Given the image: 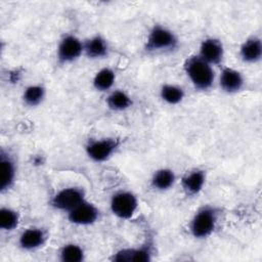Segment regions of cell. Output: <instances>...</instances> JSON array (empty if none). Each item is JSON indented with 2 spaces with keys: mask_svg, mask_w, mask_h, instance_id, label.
Instances as JSON below:
<instances>
[{
  "mask_svg": "<svg viewBox=\"0 0 262 262\" xmlns=\"http://www.w3.org/2000/svg\"><path fill=\"white\" fill-rule=\"evenodd\" d=\"M196 54L212 67L222 66L225 55L224 45L217 37H207L202 40Z\"/></svg>",
  "mask_w": 262,
  "mask_h": 262,
  "instance_id": "10",
  "label": "cell"
},
{
  "mask_svg": "<svg viewBox=\"0 0 262 262\" xmlns=\"http://www.w3.org/2000/svg\"><path fill=\"white\" fill-rule=\"evenodd\" d=\"M238 55L243 62L256 64L262 58V41L259 36L252 35L246 38L239 46Z\"/></svg>",
  "mask_w": 262,
  "mask_h": 262,
  "instance_id": "16",
  "label": "cell"
},
{
  "mask_svg": "<svg viewBox=\"0 0 262 262\" xmlns=\"http://www.w3.org/2000/svg\"><path fill=\"white\" fill-rule=\"evenodd\" d=\"M0 191L4 193L11 189L16 179V163L10 152L4 148L0 151Z\"/></svg>",
  "mask_w": 262,
  "mask_h": 262,
  "instance_id": "12",
  "label": "cell"
},
{
  "mask_svg": "<svg viewBox=\"0 0 262 262\" xmlns=\"http://www.w3.org/2000/svg\"><path fill=\"white\" fill-rule=\"evenodd\" d=\"M84 55V42L75 34H64L56 47V62L68 66Z\"/></svg>",
  "mask_w": 262,
  "mask_h": 262,
  "instance_id": "6",
  "label": "cell"
},
{
  "mask_svg": "<svg viewBox=\"0 0 262 262\" xmlns=\"http://www.w3.org/2000/svg\"><path fill=\"white\" fill-rule=\"evenodd\" d=\"M151 241H145L137 247L123 248L111 257L115 262H149L155 255V247Z\"/></svg>",
  "mask_w": 262,
  "mask_h": 262,
  "instance_id": "8",
  "label": "cell"
},
{
  "mask_svg": "<svg viewBox=\"0 0 262 262\" xmlns=\"http://www.w3.org/2000/svg\"><path fill=\"white\" fill-rule=\"evenodd\" d=\"M221 211L211 204H206L198 208L188 223L190 235L195 239H206L210 237L217 228Z\"/></svg>",
  "mask_w": 262,
  "mask_h": 262,
  "instance_id": "2",
  "label": "cell"
},
{
  "mask_svg": "<svg viewBox=\"0 0 262 262\" xmlns=\"http://www.w3.org/2000/svg\"><path fill=\"white\" fill-rule=\"evenodd\" d=\"M218 84L224 93L235 94L245 88L246 79L237 69L222 64L218 75Z\"/></svg>",
  "mask_w": 262,
  "mask_h": 262,
  "instance_id": "11",
  "label": "cell"
},
{
  "mask_svg": "<svg viewBox=\"0 0 262 262\" xmlns=\"http://www.w3.org/2000/svg\"><path fill=\"white\" fill-rule=\"evenodd\" d=\"M47 239L48 234L45 229L32 226L21 231L17 239V245L23 251L32 252L44 247Z\"/></svg>",
  "mask_w": 262,
  "mask_h": 262,
  "instance_id": "13",
  "label": "cell"
},
{
  "mask_svg": "<svg viewBox=\"0 0 262 262\" xmlns=\"http://www.w3.org/2000/svg\"><path fill=\"white\" fill-rule=\"evenodd\" d=\"M177 34L165 25L155 24L148 31L143 49L147 53H170L179 47Z\"/></svg>",
  "mask_w": 262,
  "mask_h": 262,
  "instance_id": "3",
  "label": "cell"
},
{
  "mask_svg": "<svg viewBox=\"0 0 262 262\" xmlns=\"http://www.w3.org/2000/svg\"><path fill=\"white\" fill-rule=\"evenodd\" d=\"M105 104L108 110L120 113L129 110L133 105V99L125 90L113 89L105 98Z\"/></svg>",
  "mask_w": 262,
  "mask_h": 262,
  "instance_id": "18",
  "label": "cell"
},
{
  "mask_svg": "<svg viewBox=\"0 0 262 262\" xmlns=\"http://www.w3.org/2000/svg\"><path fill=\"white\" fill-rule=\"evenodd\" d=\"M207 181V172L201 168H193L186 171L181 179L180 185L187 196L198 195L205 187Z\"/></svg>",
  "mask_w": 262,
  "mask_h": 262,
  "instance_id": "14",
  "label": "cell"
},
{
  "mask_svg": "<svg viewBox=\"0 0 262 262\" xmlns=\"http://www.w3.org/2000/svg\"><path fill=\"white\" fill-rule=\"evenodd\" d=\"M139 207L138 198L128 189H120L114 192L110 200L112 214L121 220H130L136 214Z\"/></svg>",
  "mask_w": 262,
  "mask_h": 262,
  "instance_id": "5",
  "label": "cell"
},
{
  "mask_svg": "<svg viewBox=\"0 0 262 262\" xmlns=\"http://www.w3.org/2000/svg\"><path fill=\"white\" fill-rule=\"evenodd\" d=\"M117 79L116 72L111 67H103L99 69L92 79V86L98 92H110L113 90Z\"/></svg>",
  "mask_w": 262,
  "mask_h": 262,
  "instance_id": "19",
  "label": "cell"
},
{
  "mask_svg": "<svg viewBox=\"0 0 262 262\" xmlns=\"http://www.w3.org/2000/svg\"><path fill=\"white\" fill-rule=\"evenodd\" d=\"M183 72L193 88L198 91H209L216 80L214 68L198 54L187 56L182 64Z\"/></svg>",
  "mask_w": 262,
  "mask_h": 262,
  "instance_id": "1",
  "label": "cell"
},
{
  "mask_svg": "<svg viewBox=\"0 0 262 262\" xmlns=\"http://www.w3.org/2000/svg\"><path fill=\"white\" fill-rule=\"evenodd\" d=\"M86 200V191L81 186H67L56 191L50 199L49 205L56 211L68 213Z\"/></svg>",
  "mask_w": 262,
  "mask_h": 262,
  "instance_id": "7",
  "label": "cell"
},
{
  "mask_svg": "<svg viewBox=\"0 0 262 262\" xmlns=\"http://www.w3.org/2000/svg\"><path fill=\"white\" fill-rule=\"evenodd\" d=\"M70 223L78 226H90L95 224L100 218V211L95 204L87 199L67 213Z\"/></svg>",
  "mask_w": 262,
  "mask_h": 262,
  "instance_id": "9",
  "label": "cell"
},
{
  "mask_svg": "<svg viewBox=\"0 0 262 262\" xmlns=\"http://www.w3.org/2000/svg\"><path fill=\"white\" fill-rule=\"evenodd\" d=\"M176 179V174L171 168L163 167L157 169L152 173L149 180V184L154 190L164 192L171 189L174 186Z\"/></svg>",
  "mask_w": 262,
  "mask_h": 262,
  "instance_id": "17",
  "label": "cell"
},
{
  "mask_svg": "<svg viewBox=\"0 0 262 262\" xmlns=\"http://www.w3.org/2000/svg\"><path fill=\"white\" fill-rule=\"evenodd\" d=\"M84 55L92 60L106 58L111 52L108 41L100 34L92 35L84 41Z\"/></svg>",
  "mask_w": 262,
  "mask_h": 262,
  "instance_id": "15",
  "label": "cell"
},
{
  "mask_svg": "<svg viewBox=\"0 0 262 262\" xmlns=\"http://www.w3.org/2000/svg\"><path fill=\"white\" fill-rule=\"evenodd\" d=\"M59 260L62 262H82L86 258L85 250L76 243L64 244L59 250Z\"/></svg>",
  "mask_w": 262,
  "mask_h": 262,
  "instance_id": "22",
  "label": "cell"
},
{
  "mask_svg": "<svg viewBox=\"0 0 262 262\" xmlns=\"http://www.w3.org/2000/svg\"><path fill=\"white\" fill-rule=\"evenodd\" d=\"M159 95L166 104L177 105L185 98V90L178 84L164 83L160 87Z\"/></svg>",
  "mask_w": 262,
  "mask_h": 262,
  "instance_id": "20",
  "label": "cell"
},
{
  "mask_svg": "<svg viewBox=\"0 0 262 262\" xmlns=\"http://www.w3.org/2000/svg\"><path fill=\"white\" fill-rule=\"evenodd\" d=\"M46 88L41 83L27 86L21 93V100L29 107H37L43 103L46 98Z\"/></svg>",
  "mask_w": 262,
  "mask_h": 262,
  "instance_id": "21",
  "label": "cell"
},
{
  "mask_svg": "<svg viewBox=\"0 0 262 262\" xmlns=\"http://www.w3.org/2000/svg\"><path fill=\"white\" fill-rule=\"evenodd\" d=\"M121 140L118 137L91 138L85 144V154L94 163L100 164L108 161L119 150Z\"/></svg>",
  "mask_w": 262,
  "mask_h": 262,
  "instance_id": "4",
  "label": "cell"
},
{
  "mask_svg": "<svg viewBox=\"0 0 262 262\" xmlns=\"http://www.w3.org/2000/svg\"><path fill=\"white\" fill-rule=\"evenodd\" d=\"M20 221L19 213L10 207H1L0 209V228L3 231L14 230Z\"/></svg>",
  "mask_w": 262,
  "mask_h": 262,
  "instance_id": "23",
  "label": "cell"
}]
</instances>
